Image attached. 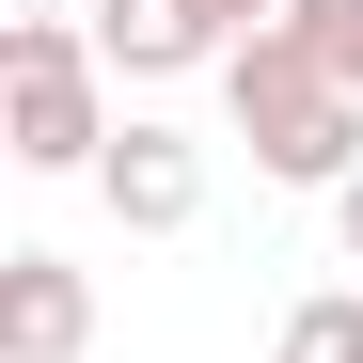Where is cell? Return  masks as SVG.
<instances>
[{"mask_svg": "<svg viewBox=\"0 0 363 363\" xmlns=\"http://www.w3.org/2000/svg\"><path fill=\"white\" fill-rule=\"evenodd\" d=\"M221 79H237V127H253L269 174H332V190H347V143H363V127H347V79H332L300 32H253Z\"/></svg>", "mask_w": 363, "mask_h": 363, "instance_id": "obj_1", "label": "cell"}, {"mask_svg": "<svg viewBox=\"0 0 363 363\" xmlns=\"http://www.w3.org/2000/svg\"><path fill=\"white\" fill-rule=\"evenodd\" d=\"M0 111H16V158H79L95 143V79H79V32L64 16L0 32Z\"/></svg>", "mask_w": 363, "mask_h": 363, "instance_id": "obj_2", "label": "cell"}, {"mask_svg": "<svg viewBox=\"0 0 363 363\" xmlns=\"http://www.w3.org/2000/svg\"><path fill=\"white\" fill-rule=\"evenodd\" d=\"M0 332H16V363H64L79 347V269L64 253H16L0 269Z\"/></svg>", "mask_w": 363, "mask_h": 363, "instance_id": "obj_3", "label": "cell"}, {"mask_svg": "<svg viewBox=\"0 0 363 363\" xmlns=\"http://www.w3.org/2000/svg\"><path fill=\"white\" fill-rule=\"evenodd\" d=\"M111 206H127V221H190L206 206L190 143H174V127H127V143H111Z\"/></svg>", "mask_w": 363, "mask_h": 363, "instance_id": "obj_4", "label": "cell"}, {"mask_svg": "<svg viewBox=\"0 0 363 363\" xmlns=\"http://www.w3.org/2000/svg\"><path fill=\"white\" fill-rule=\"evenodd\" d=\"M95 48H111V64H143V79H174V64H206V0H111Z\"/></svg>", "mask_w": 363, "mask_h": 363, "instance_id": "obj_5", "label": "cell"}, {"mask_svg": "<svg viewBox=\"0 0 363 363\" xmlns=\"http://www.w3.org/2000/svg\"><path fill=\"white\" fill-rule=\"evenodd\" d=\"M284 32H300V48H316V64L363 95V0H284Z\"/></svg>", "mask_w": 363, "mask_h": 363, "instance_id": "obj_6", "label": "cell"}, {"mask_svg": "<svg viewBox=\"0 0 363 363\" xmlns=\"http://www.w3.org/2000/svg\"><path fill=\"white\" fill-rule=\"evenodd\" d=\"M284 363H363V300H300V316H284Z\"/></svg>", "mask_w": 363, "mask_h": 363, "instance_id": "obj_7", "label": "cell"}, {"mask_svg": "<svg viewBox=\"0 0 363 363\" xmlns=\"http://www.w3.org/2000/svg\"><path fill=\"white\" fill-rule=\"evenodd\" d=\"M269 16H284V0H206V32H237V48H253Z\"/></svg>", "mask_w": 363, "mask_h": 363, "instance_id": "obj_8", "label": "cell"}, {"mask_svg": "<svg viewBox=\"0 0 363 363\" xmlns=\"http://www.w3.org/2000/svg\"><path fill=\"white\" fill-rule=\"evenodd\" d=\"M347 253H363V174H347Z\"/></svg>", "mask_w": 363, "mask_h": 363, "instance_id": "obj_9", "label": "cell"}, {"mask_svg": "<svg viewBox=\"0 0 363 363\" xmlns=\"http://www.w3.org/2000/svg\"><path fill=\"white\" fill-rule=\"evenodd\" d=\"M16 16H64V0H16Z\"/></svg>", "mask_w": 363, "mask_h": 363, "instance_id": "obj_10", "label": "cell"}]
</instances>
